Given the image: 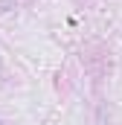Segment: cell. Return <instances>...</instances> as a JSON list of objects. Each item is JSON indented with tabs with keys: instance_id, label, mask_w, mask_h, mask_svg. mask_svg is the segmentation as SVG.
<instances>
[]
</instances>
